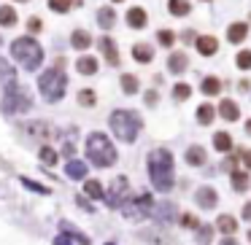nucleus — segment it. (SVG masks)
<instances>
[{
    "label": "nucleus",
    "instance_id": "obj_30",
    "mask_svg": "<svg viewBox=\"0 0 251 245\" xmlns=\"http://www.w3.org/2000/svg\"><path fill=\"white\" fill-rule=\"evenodd\" d=\"M202 92L205 94H219L222 92V81H219L216 76H208L205 81H202Z\"/></svg>",
    "mask_w": 251,
    "mask_h": 245
},
{
    "label": "nucleus",
    "instance_id": "obj_25",
    "mask_svg": "<svg viewBox=\"0 0 251 245\" xmlns=\"http://www.w3.org/2000/svg\"><path fill=\"white\" fill-rule=\"evenodd\" d=\"M232 189L235 191H246V189H249V173L232 170Z\"/></svg>",
    "mask_w": 251,
    "mask_h": 245
},
{
    "label": "nucleus",
    "instance_id": "obj_52",
    "mask_svg": "<svg viewBox=\"0 0 251 245\" xmlns=\"http://www.w3.org/2000/svg\"><path fill=\"white\" fill-rule=\"evenodd\" d=\"M114 3H122V0H114Z\"/></svg>",
    "mask_w": 251,
    "mask_h": 245
},
{
    "label": "nucleus",
    "instance_id": "obj_50",
    "mask_svg": "<svg viewBox=\"0 0 251 245\" xmlns=\"http://www.w3.org/2000/svg\"><path fill=\"white\" fill-rule=\"evenodd\" d=\"M17 3H27V0H17Z\"/></svg>",
    "mask_w": 251,
    "mask_h": 245
},
{
    "label": "nucleus",
    "instance_id": "obj_2",
    "mask_svg": "<svg viewBox=\"0 0 251 245\" xmlns=\"http://www.w3.org/2000/svg\"><path fill=\"white\" fill-rule=\"evenodd\" d=\"M87 156L92 159L95 167H111L116 162V148L103 132H92L87 137Z\"/></svg>",
    "mask_w": 251,
    "mask_h": 245
},
{
    "label": "nucleus",
    "instance_id": "obj_53",
    "mask_svg": "<svg viewBox=\"0 0 251 245\" xmlns=\"http://www.w3.org/2000/svg\"><path fill=\"white\" fill-rule=\"evenodd\" d=\"M205 3H208V0H205Z\"/></svg>",
    "mask_w": 251,
    "mask_h": 245
},
{
    "label": "nucleus",
    "instance_id": "obj_4",
    "mask_svg": "<svg viewBox=\"0 0 251 245\" xmlns=\"http://www.w3.org/2000/svg\"><path fill=\"white\" fill-rule=\"evenodd\" d=\"M111 130H114V135L119 140L132 143L138 137V130H141V119L135 113H130V111H114V116H111Z\"/></svg>",
    "mask_w": 251,
    "mask_h": 245
},
{
    "label": "nucleus",
    "instance_id": "obj_43",
    "mask_svg": "<svg viewBox=\"0 0 251 245\" xmlns=\"http://www.w3.org/2000/svg\"><path fill=\"white\" fill-rule=\"evenodd\" d=\"M27 27L33 30V33H38V30H41V19H38V17H33V19L27 22Z\"/></svg>",
    "mask_w": 251,
    "mask_h": 245
},
{
    "label": "nucleus",
    "instance_id": "obj_32",
    "mask_svg": "<svg viewBox=\"0 0 251 245\" xmlns=\"http://www.w3.org/2000/svg\"><path fill=\"white\" fill-rule=\"evenodd\" d=\"M27 132H30V135H38V137H51V135H54V130L46 127V124H30Z\"/></svg>",
    "mask_w": 251,
    "mask_h": 245
},
{
    "label": "nucleus",
    "instance_id": "obj_33",
    "mask_svg": "<svg viewBox=\"0 0 251 245\" xmlns=\"http://www.w3.org/2000/svg\"><path fill=\"white\" fill-rule=\"evenodd\" d=\"M78 103H81L84 108H89V105H95V103H98V97H95V92H92V89H81V92H78Z\"/></svg>",
    "mask_w": 251,
    "mask_h": 245
},
{
    "label": "nucleus",
    "instance_id": "obj_36",
    "mask_svg": "<svg viewBox=\"0 0 251 245\" xmlns=\"http://www.w3.org/2000/svg\"><path fill=\"white\" fill-rule=\"evenodd\" d=\"M235 62H238L240 70H251V51H240L238 60H235Z\"/></svg>",
    "mask_w": 251,
    "mask_h": 245
},
{
    "label": "nucleus",
    "instance_id": "obj_29",
    "mask_svg": "<svg viewBox=\"0 0 251 245\" xmlns=\"http://www.w3.org/2000/svg\"><path fill=\"white\" fill-rule=\"evenodd\" d=\"M0 24H3V27L17 24V11H14V8H8V6H3V8H0Z\"/></svg>",
    "mask_w": 251,
    "mask_h": 245
},
{
    "label": "nucleus",
    "instance_id": "obj_10",
    "mask_svg": "<svg viewBox=\"0 0 251 245\" xmlns=\"http://www.w3.org/2000/svg\"><path fill=\"white\" fill-rule=\"evenodd\" d=\"M195 46H197V51H200L202 57H213L219 51V41L213 38V35H200V38L195 41Z\"/></svg>",
    "mask_w": 251,
    "mask_h": 245
},
{
    "label": "nucleus",
    "instance_id": "obj_20",
    "mask_svg": "<svg viewBox=\"0 0 251 245\" xmlns=\"http://www.w3.org/2000/svg\"><path fill=\"white\" fill-rule=\"evenodd\" d=\"M168 67H170V73H184V70H186V54H181V51L170 54Z\"/></svg>",
    "mask_w": 251,
    "mask_h": 245
},
{
    "label": "nucleus",
    "instance_id": "obj_5",
    "mask_svg": "<svg viewBox=\"0 0 251 245\" xmlns=\"http://www.w3.org/2000/svg\"><path fill=\"white\" fill-rule=\"evenodd\" d=\"M65 84H68L65 73H60V70H46L44 76H41L38 87H41V92H44V97L49 100V103H57V100L65 94Z\"/></svg>",
    "mask_w": 251,
    "mask_h": 245
},
{
    "label": "nucleus",
    "instance_id": "obj_23",
    "mask_svg": "<svg viewBox=\"0 0 251 245\" xmlns=\"http://www.w3.org/2000/svg\"><path fill=\"white\" fill-rule=\"evenodd\" d=\"M168 11L173 14V17H186V14H189V0H170Z\"/></svg>",
    "mask_w": 251,
    "mask_h": 245
},
{
    "label": "nucleus",
    "instance_id": "obj_38",
    "mask_svg": "<svg viewBox=\"0 0 251 245\" xmlns=\"http://www.w3.org/2000/svg\"><path fill=\"white\" fill-rule=\"evenodd\" d=\"M141 237H143V240H151V243H162V245H168V237H162L159 232H141Z\"/></svg>",
    "mask_w": 251,
    "mask_h": 245
},
{
    "label": "nucleus",
    "instance_id": "obj_13",
    "mask_svg": "<svg viewBox=\"0 0 251 245\" xmlns=\"http://www.w3.org/2000/svg\"><path fill=\"white\" fill-rule=\"evenodd\" d=\"M127 24L135 27V30L146 27V11H143V8H130V11H127Z\"/></svg>",
    "mask_w": 251,
    "mask_h": 245
},
{
    "label": "nucleus",
    "instance_id": "obj_9",
    "mask_svg": "<svg viewBox=\"0 0 251 245\" xmlns=\"http://www.w3.org/2000/svg\"><path fill=\"white\" fill-rule=\"evenodd\" d=\"M125 194H127V178H125V175H119V178L111 183V189H108V194H105V200H108L111 207H119L122 202H125Z\"/></svg>",
    "mask_w": 251,
    "mask_h": 245
},
{
    "label": "nucleus",
    "instance_id": "obj_12",
    "mask_svg": "<svg viewBox=\"0 0 251 245\" xmlns=\"http://www.w3.org/2000/svg\"><path fill=\"white\" fill-rule=\"evenodd\" d=\"M197 205H202L205 210H211V207L216 205V191H213V189H208V186L197 189Z\"/></svg>",
    "mask_w": 251,
    "mask_h": 245
},
{
    "label": "nucleus",
    "instance_id": "obj_19",
    "mask_svg": "<svg viewBox=\"0 0 251 245\" xmlns=\"http://www.w3.org/2000/svg\"><path fill=\"white\" fill-rule=\"evenodd\" d=\"M216 226H219V232H224V234H235V232H238V221H235L232 216H219L216 218Z\"/></svg>",
    "mask_w": 251,
    "mask_h": 245
},
{
    "label": "nucleus",
    "instance_id": "obj_1",
    "mask_svg": "<svg viewBox=\"0 0 251 245\" xmlns=\"http://www.w3.org/2000/svg\"><path fill=\"white\" fill-rule=\"evenodd\" d=\"M149 175L157 191H170L173 189V156L165 148L149 154Z\"/></svg>",
    "mask_w": 251,
    "mask_h": 245
},
{
    "label": "nucleus",
    "instance_id": "obj_44",
    "mask_svg": "<svg viewBox=\"0 0 251 245\" xmlns=\"http://www.w3.org/2000/svg\"><path fill=\"white\" fill-rule=\"evenodd\" d=\"M54 245H73V243H71V237H65V234H62V237L54 240Z\"/></svg>",
    "mask_w": 251,
    "mask_h": 245
},
{
    "label": "nucleus",
    "instance_id": "obj_17",
    "mask_svg": "<svg viewBox=\"0 0 251 245\" xmlns=\"http://www.w3.org/2000/svg\"><path fill=\"white\" fill-rule=\"evenodd\" d=\"M100 49H103L105 60H108L111 65H116V62H119V51H116V44H114L111 38H103V41H100Z\"/></svg>",
    "mask_w": 251,
    "mask_h": 245
},
{
    "label": "nucleus",
    "instance_id": "obj_41",
    "mask_svg": "<svg viewBox=\"0 0 251 245\" xmlns=\"http://www.w3.org/2000/svg\"><path fill=\"white\" fill-rule=\"evenodd\" d=\"M0 78H14V67L0 60Z\"/></svg>",
    "mask_w": 251,
    "mask_h": 245
},
{
    "label": "nucleus",
    "instance_id": "obj_48",
    "mask_svg": "<svg viewBox=\"0 0 251 245\" xmlns=\"http://www.w3.org/2000/svg\"><path fill=\"white\" fill-rule=\"evenodd\" d=\"M222 245H238V243H235L232 237H227V240H222Z\"/></svg>",
    "mask_w": 251,
    "mask_h": 245
},
{
    "label": "nucleus",
    "instance_id": "obj_3",
    "mask_svg": "<svg viewBox=\"0 0 251 245\" xmlns=\"http://www.w3.org/2000/svg\"><path fill=\"white\" fill-rule=\"evenodd\" d=\"M11 54H14V60L22 67H27V70H35V67L41 65V60H44V51H41V46L35 44L33 38H17L11 44Z\"/></svg>",
    "mask_w": 251,
    "mask_h": 245
},
{
    "label": "nucleus",
    "instance_id": "obj_15",
    "mask_svg": "<svg viewBox=\"0 0 251 245\" xmlns=\"http://www.w3.org/2000/svg\"><path fill=\"white\" fill-rule=\"evenodd\" d=\"M65 173H68V178L81 180L84 175H87V164H84V162H78V159H71V162H68V167H65Z\"/></svg>",
    "mask_w": 251,
    "mask_h": 245
},
{
    "label": "nucleus",
    "instance_id": "obj_28",
    "mask_svg": "<svg viewBox=\"0 0 251 245\" xmlns=\"http://www.w3.org/2000/svg\"><path fill=\"white\" fill-rule=\"evenodd\" d=\"M71 6H78V0H49V8L57 14H65L71 11Z\"/></svg>",
    "mask_w": 251,
    "mask_h": 245
},
{
    "label": "nucleus",
    "instance_id": "obj_42",
    "mask_svg": "<svg viewBox=\"0 0 251 245\" xmlns=\"http://www.w3.org/2000/svg\"><path fill=\"white\" fill-rule=\"evenodd\" d=\"M181 223H184V226H189V229H197V226H200V223H197V218L189 216V213H184V216H181Z\"/></svg>",
    "mask_w": 251,
    "mask_h": 245
},
{
    "label": "nucleus",
    "instance_id": "obj_51",
    "mask_svg": "<svg viewBox=\"0 0 251 245\" xmlns=\"http://www.w3.org/2000/svg\"><path fill=\"white\" fill-rule=\"evenodd\" d=\"M249 243H251V232H249Z\"/></svg>",
    "mask_w": 251,
    "mask_h": 245
},
{
    "label": "nucleus",
    "instance_id": "obj_11",
    "mask_svg": "<svg viewBox=\"0 0 251 245\" xmlns=\"http://www.w3.org/2000/svg\"><path fill=\"white\" fill-rule=\"evenodd\" d=\"M246 35H249V24H243V22L229 24V30H227V41H229V44H243Z\"/></svg>",
    "mask_w": 251,
    "mask_h": 245
},
{
    "label": "nucleus",
    "instance_id": "obj_37",
    "mask_svg": "<svg viewBox=\"0 0 251 245\" xmlns=\"http://www.w3.org/2000/svg\"><path fill=\"white\" fill-rule=\"evenodd\" d=\"M41 162L51 167V164H57V154L51 151V148H41Z\"/></svg>",
    "mask_w": 251,
    "mask_h": 245
},
{
    "label": "nucleus",
    "instance_id": "obj_49",
    "mask_svg": "<svg viewBox=\"0 0 251 245\" xmlns=\"http://www.w3.org/2000/svg\"><path fill=\"white\" fill-rule=\"evenodd\" d=\"M246 130H249V132H251V121H249V124H246Z\"/></svg>",
    "mask_w": 251,
    "mask_h": 245
},
{
    "label": "nucleus",
    "instance_id": "obj_31",
    "mask_svg": "<svg viewBox=\"0 0 251 245\" xmlns=\"http://www.w3.org/2000/svg\"><path fill=\"white\" fill-rule=\"evenodd\" d=\"M213 113H216V111H213L211 105H200V108H197V121L208 127V124L213 121Z\"/></svg>",
    "mask_w": 251,
    "mask_h": 245
},
{
    "label": "nucleus",
    "instance_id": "obj_14",
    "mask_svg": "<svg viewBox=\"0 0 251 245\" xmlns=\"http://www.w3.org/2000/svg\"><path fill=\"white\" fill-rule=\"evenodd\" d=\"M71 44H73V49L84 51V49H89V46H92V35L84 33V30H76V33L71 35Z\"/></svg>",
    "mask_w": 251,
    "mask_h": 245
},
{
    "label": "nucleus",
    "instance_id": "obj_26",
    "mask_svg": "<svg viewBox=\"0 0 251 245\" xmlns=\"http://www.w3.org/2000/svg\"><path fill=\"white\" fill-rule=\"evenodd\" d=\"M213 146H216V151H229L232 148V137L227 132H216L213 135Z\"/></svg>",
    "mask_w": 251,
    "mask_h": 245
},
{
    "label": "nucleus",
    "instance_id": "obj_18",
    "mask_svg": "<svg viewBox=\"0 0 251 245\" xmlns=\"http://www.w3.org/2000/svg\"><path fill=\"white\" fill-rule=\"evenodd\" d=\"M219 113H222V119L235 121V119L240 116V111H238V105H235L232 100H222V105H219Z\"/></svg>",
    "mask_w": 251,
    "mask_h": 245
},
{
    "label": "nucleus",
    "instance_id": "obj_6",
    "mask_svg": "<svg viewBox=\"0 0 251 245\" xmlns=\"http://www.w3.org/2000/svg\"><path fill=\"white\" fill-rule=\"evenodd\" d=\"M151 197L149 194H141V197H135V200H125L122 202V213H125L127 218H135V221H141V218H146L149 216V210H151Z\"/></svg>",
    "mask_w": 251,
    "mask_h": 245
},
{
    "label": "nucleus",
    "instance_id": "obj_35",
    "mask_svg": "<svg viewBox=\"0 0 251 245\" xmlns=\"http://www.w3.org/2000/svg\"><path fill=\"white\" fill-rule=\"evenodd\" d=\"M173 94H176V100H186L192 94V87H189V84H176Z\"/></svg>",
    "mask_w": 251,
    "mask_h": 245
},
{
    "label": "nucleus",
    "instance_id": "obj_16",
    "mask_svg": "<svg viewBox=\"0 0 251 245\" xmlns=\"http://www.w3.org/2000/svg\"><path fill=\"white\" fill-rule=\"evenodd\" d=\"M76 70L81 73V76H92V73H98V60H95V57H81V60L76 62Z\"/></svg>",
    "mask_w": 251,
    "mask_h": 245
},
{
    "label": "nucleus",
    "instance_id": "obj_8",
    "mask_svg": "<svg viewBox=\"0 0 251 245\" xmlns=\"http://www.w3.org/2000/svg\"><path fill=\"white\" fill-rule=\"evenodd\" d=\"M154 216V221L157 223H170L176 216H178V210H176L173 202H157V205H151V210H149Z\"/></svg>",
    "mask_w": 251,
    "mask_h": 245
},
{
    "label": "nucleus",
    "instance_id": "obj_21",
    "mask_svg": "<svg viewBox=\"0 0 251 245\" xmlns=\"http://www.w3.org/2000/svg\"><path fill=\"white\" fill-rule=\"evenodd\" d=\"M98 22H100V27H103V30H111V27H114V22H116L114 8H100V11H98Z\"/></svg>",
    "mask_w": 251,
    "mask_h": 245
},
{
    "label": "nucleus",
    "instance_id": "obj_27",
    "mask_svg": "<svg viewBox=\"0 0 251 245\" xmlns=\"http://www.w3.org/2000/svg\"><path fill=\"white\" fill-rule=\"evenodd\" d=\"M132 57H135L138 62H151V46H146V44L132 46Z\"/></svg>",
    "mask_w": 251,
    "mask_h": 245
},
{
    "label": "nucleus",
    "instance_id": "obj_22",
    "mask_svg": "<svg viewBox=\"0 0 251 245\" xmlns=\"http://www.w3.org/2000/svg\"><path fill=\"white\" fill-rule=\"evenodd\" d=\"M186 162H189L192 167H197V164H202V162H205V148H200V146H192L189 151H186Z\"/></svg>",
    "mask_w": 251,
    "mask_h": 245
},
{
    "label": "nucleus",
    "instance_id": "obj_46",
    "mask_svg": "<svg viewBox=\"0 0 251 245\" xmlns=\"http://www.w3.org/2000/svg\"><path fill=\"white\" fill-rule=\"evenodd\" d=\"M243 218H246V221H251V202H249V205H243Z\"/></svg>",
    "mask_w": 251,
    "mask_h": 245
},
{
    "label": "nucleus",
    "instance_id": "obj_7",
    "mask_svg": "<svg viewBox=\"0 0 251 245\" xmlns=\"http://www.w3.org/2000/svg\"><path fill=\"white\" fill-rule=\"evenodd\" d=\"M30 108V97L25 94V89L19 84H14V78H8L6 87V111H27Z\"/></svg>",
    "mask_w": 251,
    "mask_h": 245
},
{
    "label": "nucleus",
    "instance_id": "obj_40",
    "mask_svg": "<svg viewBox=\"0 0 251 245\" xmlns=\"http://www.w3.org/2000/svg\"><path fill=\"white\" fill-rule=\"evenodd\" d=\"M173 41H176V33H170V30H162V33H159V44L162 46H173Z\"/></svg>",
    "mask_w": 251,
    "mask_h": 245
},
{
    "label": "nucleus",
    "instance_id": "obj_24",
    "mask_svg": "<svg viewBox=\"0 0 251 245\" xmlns=\"http://www.w3.org/2000/svg\"><path fill=\"white\" fill-rule=\"evenodd\" d=\"M122 89H125V94H138L141 84H138V78H135V76L125 73V76H122Z\"/></svg>",
    "mask_w": 251,
    "mask_h": 245
},
{
    "label": "nucleus",
    "instance_id": "obj_45",
    "mask_svg": "<svg viewBox=\"0 0 251 245\" xmlns=\"http://www.w3.org/2000/svg\"><path fill=\"white\" fill-rule=\"evenodd\" d=\"M154 103H157V92H149L146 94V105H154Z\"/></svg>",
    "mask_w": 251,
    "mask_h": 245
},
{
    "label": "nucleus",
    "instance_id": "obj_47",
    "mask_svg": "<svg viewBox=\"0 0 251 245\" xmlns=\"http://www.w3.org/2000/svg\"><path fill=\"white\" fill-rule=\"evenodd\" d=\"M240 156H243V159H246V167H249V170H251V151H246V154H243V151H240Z\"/></svg>",
    "mask_w": 251,
    "mask_h": 245
},
{
    "label": "nucleus",
    "instance_id": "obj_39",
    "mask_svg": "<svg viewBox=\"0 0 251 245\" xmlns=\"http://www.w3.org/2000/svg\"><path fill=\"white\" fill-rule=\"evenodd\" d=\"M211 226H200V229H197V243H202V245H205V243H211Z\"/></svg>",
    "mask_w": 251,
    "mask_h": 245
},
{
    "label": "nucleus",
    "instance_id": "obj_34",
    "mask_svg": "<svg viewBox=\"0 0 251 245\" xmlns=\"http://www.w3.org/2000/svg\"><path fill=\"white\" fill-rule=\"evenodd\" d=\"M84 191H87L89 197H103V186H100L98 180H87V183H84Z\"/></svg>",
    "mask_w": 251,
    "mask_h": 245
}]
</instances>
